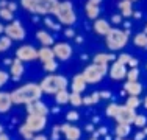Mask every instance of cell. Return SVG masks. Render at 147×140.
<instances>
[{"label":"cell","instance_id":"6da1fadb","mask_svg":"<svg viewBox=\"0 0 147 140\" xmlns=\"http://www.w3.org/2000/svg\"><path fill=\"white\" fill-rule=\"evenodd\" d=\"M41 95H42V89H41L39 84L28 83L17 87L16 90H13L11 100H13V104H30L33 101L39 100Z\"/></svg>","mask_w":147,"mask_h":140},{"label":"cell","instance_id":"7a4b0ae2","mask_svg":"<svg viewBox=\"0 0 147 140\" xmlns=\"http://www.w3.org/2000/svg\"><path fill=\"white\" fill-rule=\"evenodd\" d=\"M128 34H130L128 28H125V31L119 30V28H111L108 31V34L105 36V44H107L108 50L117 51L121 48H124L128 42Z\"/></svg>","mask_w":147,"mask_h":140},{"label":"cell","instance_id":"3957f363","mask_svg":"<svg viewBox=\"0 0 147 140\" xmlns=\"http://www.w3.org/2000/svg\"><path fill=\"white\" fill-rule=\"evenodd\" d=\"M22 6L33 14H53L58 0H20Z\"/></svg>","mask_w":147,"mask_h":140},{"label":"cell","instance_id":"277c9868","mask_svg":"<svg viewBox=\"0 0 147 140\" xmlns=\"http://www.w3.org/2000/svg\"><path fill=\"white\" fill-rule=\"evenodd\" d=\"M55 17L58 19V22H61L63 25L66 27H71L75 23L77 20V16H75V11H74V6L69 0H63V2H58L57 6H55Z\"/></svg>","mask_w":147,"mask_h":140},{"label":"cell","instance_id":"5b68a950","mask_svg":"<svg viewBox=\"0 0 147 140\" xmlns=\"http://www.w3.org/2000/svg\"><path fill=\"white\" fill-rule=\"evenodd\" d=\"M39 86H41V89H42V93L55 95L57 92L67 87V79L63 75H53V73H50V75L45 76L42 81H41Z\"/></svg>","mask_w":147,"mask_h":140},{"label":"cell","instance_id":"8992f818","mask_svg":"<svg viewBox=\"0 0 147 140\" xmlns=\"http://www.w3.org/2000/svg\"><path fill=\"white\" fill-rule=\"evenodd\" d=\"M107 73H108V64H97V62L86 65L85 70H83V76H85L88 84L100 83Z\"/></svg>","mask_w":147,"mask_h":140},{"label":"cell","instance_id":"52a82bcc","mask_svg":"<svg viewBox=\"0 0 147 140\" xmlns=\"http://www.w3.org/2000/svg\"><path fill=\"white\" fill-rule=\"evenodd\" d=\"M24 125H25L33 134L34 132H41L45 128V125H47V117H45V115H38V114H28Z\"/></svg>","mask_w":147,"mask_h":140},{"label":"cell","instance_id":"ba28073f","mask_svg":"<svg viewBox=\"0 0 147 140\" xmlns=\"http://www.w3.org/2000/svg\"><path fill=\"white\" fill-rule=\"evenodd\" d=\"M3 33H5V36H8L13 41H22V39H25V34H27L19 20H11V23L5 27Z\"/></svg>","mask_w":147,"mask_h":140},{"label":"cell","instance_id":"9c48e42d","mask_svg":"<svg viewBox=\"0 0 147 140\" xmlns=\"http://www.w3.org/2000/svg\"><path fill=\"white\" fill-rule=\"evenodd\" d=\"M16 58L20 59L22 62H30L38 59V50L33 45H22L16 50Z\"/></svg>","mask_w":147,"mask_h":140},{"label":"cell","instance_id":"30bf717a","mask_svg":"<svg viewBox=\"0 0 147 140\" xmlns=\"http://www.w3.org/2000/svg\"><path fill=\"white\" fill-rule=\"evenodd\" d=\"M135 117H136L135 109H130V107H127V106H121V104H119L117 114L114 115L117 123H124V125H133Z\"/></svg>","mask_w":147,"mask_h":140},{"label":"cell","instance_id":"8fae6325","mask_svg":"<svg viewBox=\"0 0 147 140\" xmlns=\"http://www.w3.org/2000/svg\"><path fill=\"white\" fill-rule=\"evenodd\" d=\"M108 73H110V76L113 79H116V81H121V79L127 78V64H122L121 61H114L113 64H111V69L108 70Z\"/></svg>","mask_w":147,"mask_h":140},{"label":"cell","instance_id":"7c38bea8","mask_svg":"<svg viewBox=\"0 0 147 140\" xmlns=\"http://www.w3.org/2000/svg\"><path fill=\"white\" fill-rule=\"evenodd\" d=\"M53 53L55 58L59 59V61H67L72 56V47L66 42H58V44L53 45Z\"/></svg>","mask_w":147,"mask_h":140},{"label":"cell","instance_id":"4fadbf2b","mask_svg":"<svg viewBox=\"0 0 147 140\" xmlns=\"http://www.w3.org/2000/svg\"><path fill=\"white\" fill-rule=\"evenodd\" d=\"M100 2L102 0H88L85 5V11H86V16L89 19L96 20L99 19V14H100Z\"/></svg>","mask_w":147,"mask_h":140},{"label":"cell","instance_id":"5bb4252c","mask_svg":"<svg viewBox=\"0 0 147 140\" xmlns=\"http://www.w3.org/2000/svg\"><path fill=\"white\" fill-rule=\"evenodd\" d=\"M61 132L64 134L66 140H78L80 137H82V131H80L77 126L71 125V123L61 125Z\"/></svg>","mask_w":147,"mask_h":140},{"label":"cell","instance_id":"9a60e30c","mask_svg":"<svg viewBox=\"0 0 147 140\" xmlns=\"http://www.w3.org/2000/svg\"><path fill=\"white\" fill-rule=\"evenodd\" d=\"M27 114H38V115H45V117H47L49 107L45 106L42 101L36 100V101H33V103L27 104Z\"/></svg>","mask_w":147,"mask_h":140},{"label":"cell","instance_id":"2e32d148","mask_svg":"<svg viewBox=\"0 0 147 140\" xmlns=\"http://www.w3.org/2000/svg\"><path fill=\"white\" fill-rule=\"evenodd\" d=\"M11 67V70H9V73H11V76H13V79L14 81H19L20 79V76L24 75V72H25V67H24V62L20 61V59H14L13 61V64L9 65Z\"/></svg>","mask_w":147,"mask_h":140},{"label":"cell","instance_id":"e0dca14e","mask_svg":"<svg viewBox=\"0 0 147 140\" xmlns=\"http://www.w3.org/2000/svg\"><path fill=\"white\" fill-rule=\"evenodd\" d=\"M86 79H85V76H83V73H78V75H75L74 76V79H72V83H71V86H72V92H78V93H82L83 90L86 89Z\"/></svg>","mask_w":147,"mask_h":140},{"label":"cell","instance_id":"ac0fdd59","mask_svg":"<svg viewBox=\"0 0 147 140\" xmlns=\"http://www.w3.org/2000/svg\"><path fill=\"white\" fill-rule=\"evenodd\" d=\"M110 30H111V27L105 19H96L94 20V31H96L99 36H107Z\"/></svg>","mask_w":147,"mask_h":140},{"label":"cell","instance_id":"d6986e66","mask_svg":"<svg viewBox=\"0 0 147 140\" xmlns=\"http://www.w3.org/2000/svg\"><path fill=\"white\" fill-rule=\"evenodd\" d=\"M13 106V100H11V93L8 92H0V114H5L11 109Z\"/></svg>","mask_w":147,"mask_h":140},{"label":"cell","instance_id":"ffe728a7","mask_svg":"<svg viewBox=\"0 0 147 140\" xmlns=\"http://www.w3.org/2000/svg\"><path fill=\"white\" fill-rule=\"evenodd\" d=\"M124 90H125V93H128V95H136L138 97L139 93L142 92V86L138 81H127L124 84Z\"/></svg>","mask_w":147,"mask_h":140},{"label":"cell","instance_id":"44dd1931","mask_svg":"<svg viewBox=\"0 0 147 140\" xmlns=\"http://www.w3.org/2000/svg\"><path fill=\"white\" fill-rule=\"evenodd\" d=\"M38 59H39V61H42V62H47V61H50V59H55L53 48L44 47V45H42V48H39V50H38Z\"/></svg>","mask_w":147,"mask_h":140},{"label":"cell","instance_id":"7402d4cb","mask_svg":"<svg viewBox=\"0 0 147 140\" xmlns=\"http://www.w3.org/2000/svg\"><path fill=\"white\" fill-rule=\"evenodd\" d=\"M117 6H119V11H121V16L122 17H130V16H133L131 0H121Z\"/></svg>","mask_w":147,"mask_h":140},{"label":"cell","instance_id":"603a6c76","mask_svg":"<svg viewBox=\"0 0 147 140\" xmlns=\"http://www.w3.org/2000/svg\"><path fill=\"white\" fill-rule=\"evenodd\" d=\"M36 39L39 41L44 47H50V45L53 44V37H52V34L49 33V31H45V30H39V31H38V33H36Z\"/></svg>","mask_w":147,"mask_h":140},{"label":"cell","instance_id":"cb8c5ba5","mask_svg":"<svg viewBox=\"0 0 147 140\" xmlns=\"http://www.w3.org/2000/svg\"><path fill=\"white\" fill-rule=\"evenodd\" d=\"M110 61H116V56L113 53H97L94 56V62L97 64H108Z\"/></svg>","mask_w":147,"mask_h":140},{"label":"cell","instance_id":"d4e9b609","mask_svg":"<svg viewBox=\"0 0 147 140\" xmlns=\"http://www.w3.org/2000/svg\"><path fill=\"white\" fill-rule=\"evenodd\" d=\"M116 137H121V139H125L128 134H130V125H124V123H117L116 129Z\"/></svg>","mask_w":147,"mask_h":140},{"label":"cell","instance_id":"484cf974","mask_svg":"<svg viewBox=\"0 0 147 140\" xmlns=\"http://www.w3.org/2000/svg\"><path fill=\"white\" fill-rule=\"evenodd\" d=\"M69 97H71V93L67 92L66 89H63V90H59V92L55 93V101H57V104H66V103H69Z\"/></svg>","mask_w":147,"mask_h":140},{"label":"cell","instance_id":"4316f807","mask_svg":"<svg viewBox=\"0 0 147 140\" xmlns=\"http://www.w3.org/2000/svg\"><path fill=\"white\" fill-rule=\"evenodd\" d=\"M133 44H135L136 47L147 48V34L146 33H138L135 37H133Z\"/></svg>","mask_w":147,"mask_h":140},{"label":"cell","instance_id":"83f0119b","mask_svg":"<svg viewBox=\"0 0 147 140\" xmlns=\"http://www.w3.org/2000/svg\"><path fill=\"white\" fill-rule=\"evenodd\" d=\"M69 103H71L74 107H78L83 104V97L80 95L78 92H72L71 97H69Z\"/></svg>","mask_w":147,"mask_h":140},{"label":"cell","instance_id":"f1b7e54d","mask_svg":"<svg viewBox=\"0 0 147 140\" xmlns=\"http://www.w3.org/2000/svg\"><path fill=\"white\" fill-rule=\"evenodd\" d=\"M139 104H141V100H139L136 95H130L127 98V101H125V106L130 107V109H135V111H136V107H138Z\"/></svg>","mask_w":147,"mask_h":140},{"label":"cell","instance_id":"f546056e","mask_svg":"<svg viewBox=\"0 0 147 140\" xmlns=\"http://www.w3.org/2000/svg\"><path fill=\"white\" fill-rule=\"evenodd\" d=\"M11 41L8 36H0V53L2 51H6L9 47H11Z\"/></svg>","mask_w":147,"mask_h":140},{"label":"cell","instance_id":"4dcf8cb0","mask_svg":"<svg viewBox=\"0 0 147 140\" xmlns=\"http://www.w3.org/2000/svg\"><path fill=\"white\" fill-rule=\"evenodd\" d=\"M19 134H20V135H22V137H24V139H25V140H31V139H33V137H34V134H33V132H31V131H30V129H28V128H27V126H25V125H22V126H19Z\"/></svg>","mask_w":147,"mask_h":140},{"label":"cell","instance_id":"1f68e13d","mask_svg":"<svg viewBox=\"0 0 147 140\" xmlns=\"http://www.w3.org/2000/svg\"><path fill=\"white\" fill-rule=\"evenodd\" d=\"M44 70L47 73H53L55 70L58 69V64H57V61H55V59H50V61H47V62H44Z\"/></svg>","mask_w":147,"mask_h":140},{"label":"cell","instance_id":"d6a6232c","mask_svg":"<svg viewBox=\"0 0 147 140\" xmlns=\"http://www.w3.org/2000/svg\"><path fill=\"white\" fill-rule=\"evenodd\" d=\"M138 78H139L138 67H133L130 70H127V81H138Z\"/></svg>","mask_w":147,"mask_h":140},{"label":"cell","instance_id":"836d02e7","mask_svg":"<svg viewBox=\"0 0 147 140\" xmlns=\"http://www.w3.org/2000/svg\"><path fill=\"white\" fill-rule=\"evenodd\" d=\"M133 125H135L136 128H144V126L147 125V118L144 117V115H136L135 120H133Z\"/></svg>","mask_w":147,"mask_h":140},{"label":"cell","instance_id":"e575fe53","mask_svg":"<svg viewBox=\"0 0 147 140\" xmlns=\"http://www.w3.org/2000/svg\"><path fill=\"white\" fill-rule=\"evenodd\" d=\"M117 109H119V104H116V103L108 104V106H107V115H108V117H111V118H114V115L117 114Z\"/></svg>","mask_w":147,"mask_h":140},{"label":"cell","instance_id":"d590c367","mask_svg":"<svg viewBox=\"0 0 147 140\" xmlns=\"http://www.w3.org/2000/svg\"><path fill=\"white\" fill-rule=\"evenodd\" d=\"M0 17H2L3 20L11 22L13 20V11H9L8 8H0Z\"/></svg>","mask_w":147,"mask_h":140},{"label":"cell","instance_id":"8d00e7d4","mask_svg":"<svg viewBox=\"0 0 147 140\" xmlns=\"http://www.w3.org/2000/svg\"><path fill=\"white\" fill-rule=\"evenodd\" d=\"M44 23H45L49 28H50V30H55V31L59 30V23H55L53 20L50 19V17H45V19H44Z\"/></svg>","mask_w":147,"mask_h":140},{"label":"cell","instance_id":"74e56055","mask_svg":"<svg viewBox=\"0 0 147 140\" xmlns=\"http://www.w3.org/2000/svg\"><path fill=\"white\" fill-rule=\"evenodd\" d=\"M59 132H61V125H55L52 129V140H59Z\"/></svg>","mask_w":147,"mask_h":140},{"label":"cell","instance_id":"f35d334b","mask_svg":"<svg viewBox=\"0 0 147 140\" xmlns=\"http://www.w3.org/2000/svg\"><path fill=\"white\" fill-rule=\"evenodd\" d=\"M9 79V75L6 72H3V70H0V89H2L3 86H5L6 83H8Z\"/></svg>","mask_w":147,"mask_h":140},{"label":"cell","instance_id":"ab89813d","mask_svg":"<svg viewBox=\"0 0 147 140\" xmlns=\"http://www.w3.org/2000/svg\"><path fill=\"white\" fill-rule=\"evenodd\" d=\"M66 118H67V121H77L78 120V112H75V111H71V112H67V115H66Z\"/></svg>","mask_w":147,"mask_h":140},{"label":"cell","instance_id":"60d3db41","mask_svg":"<svg viewBox=\"0 0 147 140\" xmlns=\"http://www.w3.org/2000/svg\"><path fill=\"white\" fill-rule=\"evenodd\" d=\"M130 58H131L130 55H127V53H122V55H119L117 61H121L122 64H127V62H128V59H130Z\"/></svg>","mask_w":147,"mask_h":140},{"label":"cell","instance_id":"b9f144b4","mask_svg":"<svg viewBox=\"0 0 147 140\" xmlns=\"http://www.w3.org/2000/svg\"><path fill=\"white\" fill-rule=\"evenodd\" d=\"M64 36H66V37H75V31H74L72 27H67V28L64 30Z\"/></svg>","mask_w":147,"mask_h":140},{"label":"cell","instance_id":"7bdbcfd3","mask_svg":"<svg viewBox=\"0 0 147 140\" xmlns=\"http://www.w3.org/2000/svg\"><path fill=\"white\" fill-rule=\"evenodd\" d=\"M89 97H91V103H92V104H96V103H99V101H100V93L99 92H94L92 95H89Z\"/></svg>","mask_w":147,"mask_h":140},{"label":"cell","instance_id":"ee69618b","mask_svg":"<svg viewBox=\"0 0 147 140\" xmlns=\"http://www.w3.org/2000/svg\"><path fill=\"white\" fill-rule=\"evenodd\" d=\"M122 19H124V17H122L121 14H116V16H113V17H111V22H113V23H116V25H117V23H121V22H122Z\"/></svg>","mask_w":147,"mask_h":140},{"label":"cell","instance_id":"f6af8a7d","mask_svg":"<svg viewBox=\"0 0 147 140\" xmlns=\"http://www.w3.org/2000/svg\"><path fill=\"white\" fill-rule=\"evenodd\" d=\"M127 65H130V69H133V67H138V59L130 58V59H128V62H127Z\"/></svg>","mask_w":147,"mask_h":140},{"label":"cell","instance_id":"bcb514c9","mask_svg":"<svg viewBox=\"0 0 147 140\" xmlns=\"http://www.w3.org/2000/svg\"><path fill=\"white\" fill-rule=\"evenodd\" d=\"M99 93H100V100H102V98H103V100H110V98H111V93L107 92V90H103V92H99Z\"/></svg>","mask_w":147,"mask_h":140},{"label":"cell","instance_id":"7dc6e473","mask_svg":"<svg viewBox=\"0 0 147 140\" xmlns=\"http://www.w3.org/2000/svg\"><path fill=\"white\" fill-rule=\"evenodd\" d=\"M146 137V134L142 131H139V132H136V135H135V140H144Z\"/></svg>","mask_w":147,"mask_h":140},{"label":"cell","instance_id":"c3c4849f","mask_svg":"<svg viewBox=\"0 0 147 140\" xmlns=\"http://www.w3.org/2000/svg\"><path fill=\"white\" fill-rule=\"evenodd\" d=\"M31 140H49V137H45V135H42V134H38V135H34Z\"/></svg>","mask_w":147,"mask_h":140},{"label":"cell","instance_id":"681fc988","mask_svg":"<svg viewBox=\"0 0 147 140\" xmlns=\"http://www.w3.org/2000/svg\"><path fill=\"white\" fill-rule=\"evenodd\" d=\"M16 8H17V6H16V3H8V9H9V11H13V13H14L16 11Z\"/></svg>","mask_w":147,"mask_h":140},{"label":"cell","instance_id":"f907efd6","mask_svg":"<svg viewBox=\"0 0 147 140\" xmlns=\"http://www.w3.org/2000/svg\"><path fill=\"white\" fill-rule=\"evenodd\" d=\"M0 8H8V2L6 0H0Z\"/></svg>","mask_w":147,"mask_h":140},{"label":"cell","instance_id":"816d5d0a","mask_svg":"<svg viewBox=\"0 0 147 140\" xmlns=\"http://www.w3.org/2000/svg\"><path fill=\"white\" fill-rule=\"evenodd\" d=\"M97 132H99V135H105V134H107V129H105V128H99V131H97Z\"/></svg>","mask_w":147,"mask_h":140},{"label":"cell","instance_id":"f5cc1de1","mask_svg":"<svg viewBox=\"0 0 147 140\" xmlns=\"http://www.w3.org/2000/svg\"><path fill=\"white\" fill-rule=\"evenodd\" d=\"M133 17H135V19H141V13H139V11H133Z\"/></svg>","mask_w":147,"mask_h":140},{"label":"cell","instance_id":"db71d44e","mask_svg":"<svg viewBox=\"0 0 147 140\" xmlns=\"http://www.w3.org/2000/svg\"><path fill=\"white\" fill-rule=\"evenodd\" d=\"M75 42H77V44H82V42H83V37H82V36H75Z\"/></svg>","mask_w":147,"mask_h":140},{"label":"cell","instance_id":"11a10c76","mask_svg":"<svg viewBox=\"0 0 147 140\" xmlns=\"http://www.w3.org/2000/svg\"><path fill=\"white\" fill-rule=\"evenodd\" d=\"M0 140H9V139H8V135H6V134H3V132H2V134H0Z\"/></svg>","mask_w":147,"mask_h":140},{"label":"cell","instance_id":"9f6ffc18","mask_svg":"<svg viewBox=\"0 0 147 140\" xmlns=\"http://www.w3.org/2000/svg\"><path fill=\"white\" fill-rule=\"evenodd\" d=\"M86 131H92L94 132V125H88L86 126Z\"/></svg>","mask_w":147,"mask_h":140},{"label":"cell","instance_id":"6f0895ef","mask_svg":"<svg viewBox=\"0 0 147 140\" xmlns=\"http://www.w3.org/2000/svg\"><path fill=\"white\" fill-rule=\"evenodd\" d=\"M5 64H6V65H11V64H13V61H11V59L6 58V59H5Z\"/></svg>","mask_w":147,"mask_h":140},{"label":"cell","instance_id":"680465c9","mask_svg":"<svg viewBox=\"0 0 147 140\" xmlns=\"http://www.w3.org/2000/svg\"><path fill=\"white\" fill-rule=\"evenodd\" d=\"M3 31H5V25H2V23H0V34H2Z\"/></svg>","mask_w":147,"mask_h":140},{"label":"cell","instance_id":"91938a15","mask_svg":"<svg viewBox=\"0 0 147 140\" xmlns=\"http://www.w3.org/2000/svg\"><path fill=\"white\" fill-rule=\"evenodd\" d=\"M142 132H144V134H146V135H147V125H146V126H144V128H142Z\"/></svg>","mask_w":147,"mask_h":140},{"label":"cell","instance_id":"94428289","mask_svg":"<svg viewBox=\"0 0 147 140\" xmlns=\"http://www.w3.org/2000/svg\"><path fill=\"white\" fill-rule=\"evenodd\" d=\"M144 107H146V109H147V97L144 98Z\"/></svg>","mask_w":147,"mask_h":140},{"label":"cell","instance_id":"6125c7cd","mask_svg":"<svg viewBox=\"0 0 147 140\" xmlns=\"http://www.w3.org/2000/svg\"><path fill=\"white\" fill-rule=\"evenodd\" d=\"M144 33L147 34V25H146V28H144Z\"/></svg>","mask_w":147,"mask_h":140},{"label":"cell","instance_id":"be15d7a7","mask_svg":"<svg viewBox=\"0 0 147 140\" xmlns=\"http://www.w3.org/2000/svg\"><path fill=\"white\" fill-rule=\"evenodd\" d=\"M116 140H125V139H121V137H116Z\"/></svg>","mask_w":147,"mask_h":140},{"label":"cell","instance_id":"e7e4bbea","mask_svg":"<svg viewBox=\"0 0 147 140\" xmlns=\"http://www.w3.org/2000/svg\"><path fill=\"white\" fill-rule=\"evenodd\" d=\"M2 132H3V129H2V126H0V134H2Z\"/></svg>","mask_w":147,"mask_h":140},{"label":"cell","instance_id":"03108f58","mask_svg":"<svg viewBox=\"0 0 147 140\" xmlns=\"http://www.w3.org/2000/svg\"><path fill=\"white\" fill-rule=\"evenodd\" d=\"M89 140H99V139H94V137H91V139H89Z\"/></svg>","mask_w":147,"mask_h":140},{"label":"cell","instance_id":"003e7915","mask_svg":"<svg viewBox=\"0 0 147 140\" xmlns=\"http://www.w3.org/2000/svg\"><path fill=\"white\" fill-rule=\"evenodd\" d=\"M131 2H136V0H131Z\"/></svg>","mask_w":147,"mask_h":140}]
</instances>
